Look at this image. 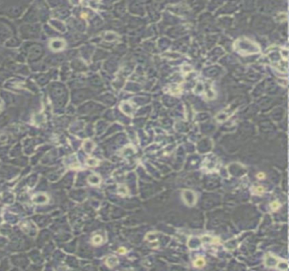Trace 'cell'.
<instances>
[{
  "label": "cell",
  "instance_id": "cell-18",
  "mask_svg": "<svg viewBox=\"0 0 289 271\" xmlns=\"http://www.w3.org/2000/svg\"><path fill=\"white\" fill-rule=\"evenodd\" d=\"M264 191H265V189H264V187H262V186H258V187H256V188L254 189V192H255L256 194H259V195L262 194Z\"/></svg>",
  "mask_w": 289,
  "mask_h": 271
},
{
  "label": "cell",
  "instance_id": "cell-14",
  "mask_svg": "<svg viewBox=\"0 0 289 271\" xmlns=\"http://www.w3.org/2000/svg\"><path fill=\"white\" fill-rule=\"evenodd\" d=\"M102 241H103V238H102L101 236H95L93 238V244H95V245H99V244H101Z\"/></svg>",
  "mask_w": 289,
  "mask_h": 271
},
{
  "label": "cell",
  "instance_id": "cell-16",
  "mask_svg": "<svg viewBox=\"0 0 289 271\" xmlns=\"http://www.w3.org/2000/svg\"><path fill=\"white\" fill-rule=\"evenodd\" d=\"M87 164H88V165H89V166H96V165H98V161L97 159H88V161H87Z\"/></svg>",
  "mask_w": 289,
  "mask_h": 271
},
{
  "label": "cell",
  "instance_id": "cell-1",
  "mask_svg": "<svg viewBox=\"0 0 289 271\" xmlns=\"http://www.w3.org/2000/svg\"><path fill=\"white\" fill-rule=\"evenodd\" d=\"M40 32L39 25H25L20 26V35L23 38L31 39L38 37Z\"/></svg>",
  "mask_w": 289,
  "mask_h": 271
},
{
  "label": "cell",
  "instance_id": "cell-13",
  "mask_svg": "<svg viewBox=\"0 0 289 271\" xmlns=\"http://www.w3.org/2000/svg\"><path fill=\"white\" fill-rule=\"evenodd\" d=\"M204 264H205V261H204V259L203 258H199L194 262V263H193V265H194L195 267H197V268H201V267H203Z\"/></svg>",
  "mask_w": 289,
  "mask_h": 271
},
{
  "label": "cell",
  "instance_id": "cell-8",
  "mask_svg": "<svg viewBox=\"0 0 289 271\" xmlns=\"http://www.w3.org/2000/svg\"><path fill=\"white\" fill-rule=\"evenodd\" d=\"M118 258L115 257V256H111V257H109L107 259H106V264L110 267V268H113L114 267L117 263H118Z\"/></svg>",
  "mask_w": 289,
  "mask_h": 271
},
{
  "label": "cell",
  "instance_id": "cell-15",
  "mask_svg": "<svg viewBox=\"0 0 289 271\" xmlns=\"http://www.w3.org/2000/svg\"><path fill=\"white\" fill-rule=\"evenodd\" d=\"M276 267L279 268V269H281V270H288V264L287 262H281V261H280Z\"/></svg>",
  "mask_w": 289,
  "mask_h": 271
},
{
  "label": "cell",
  "instance_id": "cell-12",
  "mask_svg": "<svg viewBox=\"0 0 289 271\" xmlns=\"http://www.w3.org/2000/svg\"><path fill=\"white\" fill-rule=\"evenodd\" d=\"M88 182L90 184H92V185H98L100 182V178L98 176H95V175L90 176L88 177Z\"/></svg>",
  "mask_w": 289,
  "mask_h": 271
},
{
  "label": "cell",
  "instance_id": "cell-19",
  "mask_svg": "<svg viewBox=\"0 0 289 271\" xmlns=\"http://www.w3.org/2000/svg\"><path fill=\"white\" fill-rule=\"evenodd\" d=\"M279 207H280V204L277 202H274V203H271V208L273 209L274 211H276Z\"/></svg>",
  "mask_w": 289,
  "mask_h": 271
},
{
  "label": "cell",
  "instance_id": "cell-17",
  "mask_svg": "<svg viewBox=\"0 0 289 271\" xmlns=\"http://www.w3.org/2000/svg\"><path fill=\"white\" fill-rule=\"evenodd\" d=\"M119 194H121L122 196L126 195V194H127V189H126V187H125V186H120V187H119Z\"/></svg>",
  "mask_w": 289,
  "mask_h": 271
},
{
  "label": "cell",
  "instance_id": "cell-7",
  "mask_svg": "<svg viewBox=\"0 0 289 271\" xmlns=\"http://www.w3.org/2000/svg\"><path fill=\"white\" fill-rule=\"evenodd\" d=\"M50 46L54 50H59L64 48V42L62 40H54L50 43Z\"/></svg>",
  "mask_w": 289,
  "mask_h": 271
},
{
  "label": "cell",
  "instance_id": "cell-4",
  "mask_svg": "<svg viewBox=\"0 0 289 271\" xmlns=\"http://www.w3.org/2000/svg\"><path fill=\"white\" fill-rule=\"evenodd\" d=\"M182 196H183V199H184L185 203L187 205L193 206V204L195 203L196 196H195V193L192 191H184L182 193Z\"/></svg>",
  "mask_w": 289,
  "mask_h": 271
},
{
  "label": "cell",
  "instance_id": "cell-11",
  "mask_svg": "<svg viewBox=\"0 0 289 271\" xmlns=\"http://www.w3.org/2000/svg\"><path fill=\"white\" fill-rule=\"evenodd\" d=\"M83 147H84L85 151L87 152H91L93 151V147H94V144H93V142H91V141H86L84 145H83Z\"/></svg>",
  "mask_w": 289,
  "mask_h": 271
},
{
  "label": "cell",
  "instance_id": "cell-5",
  "mask_svg": "<svg viewBox=\"0 0 289 271\" xmlns=\"http://www.w3.org/2000/svg\"><path fill=\"white\" fill-rule=\"evenodd\" d=\"M11 35V32L8 26L0 23V42H4Z\"/></svg>",
  "mask_w": 289,
  "mask_h": 271
},
{
  "label": "cell",
  "instance_id": "cell-10",
  "mask_svg": "<svg viewBox=\"0 0 289 271\" xmlns=\"http://www.w3.org/2000/svg\"><path fill=\"white\" fill-rule=\"evenodd\" d=\"M202 241L203 242H205V243H214V244H216V243H218L220 241V240L218 239V238H213L211 236H203Z\"/></svg>",
  "mask_w": 289,
  "mask_h": 271
},
{
  "label": "cell",
  "instance_id": "cell-2",
  "mask_svg": "<svg viewBox=\"0 0 289 271\" xmlns=\"http://www.w3.org/2000/svg\"><path fill=\"white\" fill-rule=\"evenodd\" d=\"M42 54V49L38 45H33L28 50V59L30 61H36L39 59Z\"/></svg>",
  "mask_w": 289,
  "mask_h": 271
},
{
  "label": "cell",
  "instance_id": "cell-20",
  "mask_svg": "<svg viewBox=\"0 0 289 271\" xmlns=\"http://www.w3.org/2000/svg\"><path fill=\"white\" fill-rule=\"evenodd\" d=\"M118 252H119V253H121V254H125V253H126V248H124V247H121V248L118 249Z\"/></svg>",
  "mask_w": 289,
  "mask_h": 271
},
{
  "label": "cell",
  "instance_id": "cell-3",
  "mask_svg": "<svg viewBox=\"0 0 289 271\" xmlns=\"http://www.w3.org/2000/svg\"><path fill=\"white\" fill-rule=\"evenodd\" d=\"M22 11H23V6L22 5H13V6H10L6 10V13L10 17L16 18V17L20 16Z\"/></svg>",
  "mask_w": 289,
  "mask_h": 271
},
{
  "label": "cell",
  "instance_id": "cell-6",
  "mask_svg": "<svg viewBox=\"0 0 289 271\" xmlns=\"http://www.w3.org/2000/svg\"><path fill=\"white\" fill-rule=\"evenodd\" d=\"M279 262H280V261H279V260L277 259V258H276V257L268 256L267 258H265V264H266V266H268V267H271V268L276 267Z\"/></svg>",
  "mask_w": 289,
  "mask_h": 271
},
{
  "label": "cell",
  "instance_id": "cell-21",
  "mask_svg": "<svg viewBox=\"0 0 289 271\" xmlns=\"http://www.w3.org/2000/svg\"><path fill=\"white\" fill-rule=\"evenodd\" d=\"M257 177L259 179H264V178H265V175L262 174V173H259V174H258Z\"/></svg>",
  "mask_w": 289,
  "mask_h": 271
},
{
  "label": "cell",
  "instance_id": "cell-9",
  "mask_svg": "<svg viewBox=\"0 0 289 271\" xmlns=\"http://www.w3.org/2000/svg\"><path fill=\"white\" fill-rule=\"evenodd\" d=\"M51 24L53 25V26H54V28H56L57 30H59L60 32H64L65 31L64 24L62 22H60L59 20H53L51 21Z\"/></svg>",
  "mask_w": 289,
  "mask_h": 271
}]
</instances>
